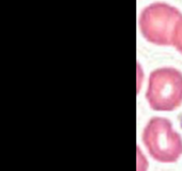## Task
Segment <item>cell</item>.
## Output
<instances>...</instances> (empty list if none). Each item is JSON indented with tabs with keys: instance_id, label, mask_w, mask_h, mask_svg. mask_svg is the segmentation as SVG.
I'll use <instances>...</instances> for the list:
<instances>
[{
	"instance_id": "cell-2",
	"label": "cell",
	"mask_w": 182,
	"mask_h": 171,
	"mask_svg": "<svg viewBox=\"0 0 182 171\" xmlns=\"http://www.w3.org/2000/svg\"><path fill=\"white\" fill-rule=\"evenodd\" d=\"M146 98L157 111H172L182 104V74L174 68H162L149 76Z\"/></svg>"
},
{
	"instance_id": "cell-4",
	"label": "cell",
	"mask_w": 182,
	"mask_h": 171,
	"mask_svg": "<svg viewBox=\"0 0 182 171\" xmlns=\"http://www.w3.org/2000/svg\"><path fill=\"white\" fill-rule=\"evenodd\" d=\"M182 54V17L178 22L177 26L174 31V37H172V44Z\"/></svg>"
},
{
	"instance_id": "cell-1",
	"label": "cell",
	"mask_w": 182,
	"mask_h": 171,
	"mask_svg": "<svg viewBox=\"0 0 182 171\" xmlns=\"http://www.w3.org/2000/svg\"><path fill=\"white\" fill-rule=\"evenodd\" d=\"M143 142L150 156L160 163H175L182 155L181 136L165 118H152L147 123Z\"/></svg>"
},
{
	"instance_id": "cell-3",
	"label": "cell",
	"mask_w": 182,
	"mask_h": 171,
	"mask_svg": "<svg viewBox=\"0 0 182 171\" xmlns=\"http://www.w3.org/2000/svg\"><path fill=\"white\" fill-rule=\"evenodd\" d=\"M181 13L166 3H152L143 10L140 17V28L143 37L157 45H172L174 31Z\"/></svg>"
}]
</instances>
